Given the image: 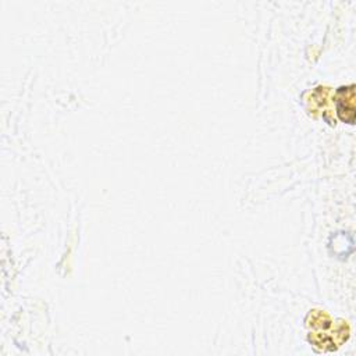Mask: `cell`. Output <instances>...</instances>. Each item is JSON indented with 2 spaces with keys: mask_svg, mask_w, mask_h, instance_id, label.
<instances>
[{
  "mask_svg": "<svg viewBox=\"0 0 356 356\" xmlns=\"http://www.w3.org/2000/svg\"><path fill=\"white\" fill-rule=\"evenodd\" d=\"M350 328L346 321L338 320L335 327L324 331H313L309 334V341L317 346L320 350L330 352L338 349L343 342L348 341Z\"/></svg>",
  "mask_w": 356,
  "mask_h": 356,
  "instance_id": "6da1fadb",
  "label": "cell"
},
{
  "mask_svg": "<svg viewBox=\"0 0 356 356\" xmlns=\"http://www.w3.org/2000/svg\"><path fill=\"white\" fill-rule=\"evenodd\" d=\"M335 107L338 117L348 124L355 122V85L341 86L335 95Z\"/></svg>",
  "mask_w": 356,
  "mask_h": 356,
  "instance_id": "7a4b0ae2",
  "label": "cell"
}]
</instances>
